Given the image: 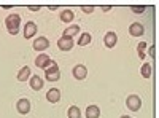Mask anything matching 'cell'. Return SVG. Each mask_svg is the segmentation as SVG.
<instances>
[{"label":"cell","instance_id":"5bb4252c","mask_svg":"<svg viewBox=\"0 0 159 118\" xmlns=\"http://www.w3.org/2000/svg\"><path fill=\"white\" fill-rule=\"evenodd\" d=\"M29 77H30V67L29 65H24V67L18 72V80L25 82V80H29Z\"/></svg>","mask_w":159,"mask_h":118},{"label":"cell","instance_id":"5b68a950","mask_svg":"<svg viewBox=\"0 0 159 118\" xmlns=\"http://www.w3.org/2000/svg\"><path fill=\"white\" fill-rule=\"evenodd\" d=\"M145 32V27H143V24L140 22H132L130 24V27H129V34L132 37H142Z\"/></svg>","mask_w":159,"mask_h":118},{"label":"cell","instance_id":"9a60e30c","mask_svg":"<svg viewBox=\"0 0 159 118\" xmlns=\"http://www.w3.org/2000/svg\"><path fill=\"white\" fill-rule=\"evenodd\" d=\"M100 116V110L97 106H89L86 109V118H99Z\"/></svg>","mask_w":159,"mask_h":118},{"label":"cell","instance_id":"ba28073f","mask_svg":"<svg viewBox=\"0 0 159 118\" xmlns=\"http://www.w3.org/2000/svg\"><path fill=\"white\" fill-rule=\"evenodd\" d=\"M86 75H88V70H86V67L83 64H78V65L73 67V77L76 78V80H84Z\"/></svg>","mask_w":159,"mask_h":118},{"label":"cell","instance_id":"52a82bcc","mask_svg":"<svg viewBox=\"0 0 159 118\" xmlns=\"http://www.w3.org/2000/svg\"><path fill=\"white\" fill-rule=\"evenodd\" d=\"M103 43H105V46L107 48H113L116 43H118V37H116V34L115 32H107L105 34V37H103Z\"/></svg>","mask_w":159,"mask_h":118},{"label":"cell","instance_id":"4316f807","mask_svg":"<svg viewBox=\"0 0 159 118\" xmlns=\"http://www.w3.org/2000/svg\"><path fill=\"white\" fill-rule=\"evenodd\" d=\"M49 10H51V11H56V10H57V5H54V7L51 5V7H49Z\"/></svg>","mask_w":159,"mask_h":118},{"label":"cell","instance_id":"d4e9b609","mask_svg":"<svg viewBox=\"0 0 159 118\" xmlns=\"http://www.w3.org/2000/svg\"><path fill=\"white\" fill-rule=\"evenodd\" d=\"M29 10H30V11H38L40 7H29Z\"/></svg>","mask_w":159,"mask_h":118},{"label":"cell","instance_id":"83f0119b","mask_svg":"<svg viewBox=\"0 0 159 118\" xmlns=\"http://www.w3.org/2000/svg\"><path fill=\"white\" fill-rule=\"evenodd\" d=\"M121 118H130V116H127V115H123V116H121Z\"/></svg>","mask_w":159,"mask_h":118},{"label":"cell","instance_id":"2e32d148","mask_svg":"<svg viewBox=\"0 0 159 118\" xmlns=\"http://www.w3.org/2000/svg\"><path fill=\"white\" fill-rule=\"evenodd\" d=\"M73 11L72 10H64L62 13H61V21L62 22H72L73 21Z\"/></svg>","mask_w":159,"mask_h":118},{"label":"cell","instance_id":"6da1fadb","mask_svg":"<svg viewBox=\"0 0 159 118\" xmlns=\"http://www.w3.org/2000/svg\"><path fill=\"white\" fill-rule=\"evenodd\" d=\"M19 26H21V16L16 15V13H11V15L7 16L5 19V27L11 35H16L19 31Z\"/></svg>","mask_w":159,"mask_h":118},{"label":"cell","instance_id":"cb8c5ba5","mask_svg":"<svg viewBox=\"0 0 159 118\" xmlns=\"http://www.w3.org/2000/svg\"><path fill=\"white\" fill-rule=\"evenodd\" d=\"M154 54H156V48H154V46H151V48H150V56H153V58H154Z\"/></svg>","mask_w":159,"mask_h":118},{"label":"cell","instance_id":"4fadbf2b","mask_svg":"<svg viewBox=\"0 0 159 118\" xmlns=\"http://www.w3.org/2000/svg\"><path fill=\"white\" fill-rule=\"evenodd\" d=\"M29 83H30V88L35 89V91H40V89L43 88V85H45V82H43L38 75H34V77L30 78V82H29Z\"/></svg>","mask_w":159,"mask_h":118},{"label":"cell","instance_id":"7402d4cb","mask_svg":"<svg viewBox=\"0 0 159 118\" xmlns=\"http://www.w3.org/2000/svg\"><path fill=\"white\" fill-rule=\"evenodd\" d=\"M145 10H147V7H132V11H134V13H143Z\"/></svg>","mask_w":159,"mask_h":118},{"label":"cell","instance_id":"7a4b0ae2","mask_svg":"<svg viewBox=\"0 0 159 118\" xmlns=\"http://www.w3.org/2000/svg\"><path fill=\"white\" fill-rule=\"evenodd\" d=\"M45 77H46L48 82H57L59 80L61 72H59V67H57V64L54 61H52L48 67L45 69Z\"/></svg>","mask_w":159,"mask_h":118},{"label":"cell","instance_id":"603a6c76","mask_svg":"<svg viewBox=\"0 0 159 118\" xmlns=\"http://www.w3.org/2000/svg\"><path fill=\"white\" fill-rule=\"evenodd\" d=\"M81 10L84 13H92V11H94V7H81Z\"/></svg>","mask_w":159,"mask_h":118},{"label":"cell","instance_id":"8fae6325","mask_svg":"<svg viewBox=\"0 0 159 118\" xmlns=\"http://www.w3.org/2000/svg\"><path fill=\"white\" fill-rule=\"evenodd\" d=\"M37 34V24L35 22H27L24 26V37L25 38H32Z\"/></svg>","mask_w":159,"mask_h":118},{"label":"cell","instance_id":"ffe728a7","mask_svg":"<svg viewBox=\"0 0 159 118\" xmlns=\"http://www.w3.org/2000/svg\"><path fill=\"white\" fill-rule=\"evenodd\" d=\"M80 32V26H70V27L67 29V31H64V37H73V35H76Z\"/></svg>","mask_w":159,"mask_h":118},{"label":"cell","instance_id":"e0dca14e","mask_svg":"<svg viewBox=\"0 0 159 118\" xmlns=\"http://www.w3.org/2000/svg\"><path fill=\"white\" fill-rule=\"evenodd\" d=\"M91 40H92V37H91V34L84 32V34H81V35H80V40H78V45H80V46H86V45H89V43H91Z\"/></svg>","mask_w":159,"mask_h":118},{"label":"cell","instance_id":"277c9868","mask_svg":"<svg viewBox=\"0 0 159 118\" xmlns=\"http://www.w3.org/2000/svg\"><path fill=\"white\" fill-rule=\"evenodd\" d=\"M57 46H59V50L61 51H69V50H72L73 48V40L70 37H61L59 40H57Z\"/></svg>","mask_w":159,"mask_h":118},{"label":"cell","instance_id":"ac0fdd59","mask_svg":"<svg viewBox=\"0 0 159 118\" xmlns=\"http://www.w3.org/2000/svg\"><path fill=\"white\" fill-rule=\"evenodd\" d=\"M67 115H69V118H81V110H80L76 106H72L67 110Z\"/></svg>","mask_w":159,"mask_h":118},{"label":"cell","instance_id":"8992f818","mask_svg":"<svg viewBox=\"0 0 159 118\" xmlns=\"http://www.w3.org/2000/svg\"><path fill=\"white\" fill-rule=\"evenodd\" d=\"M51 62H52V61H51V58H49L48 54H40V56H37V59H35V65H37L38 69H46Z\"/></svg>","mask_w":159,"mask_h":118},{"label":"cell","instance_id":"484cf974","mask_svg":"<svg viewBox=\"0 0 159 118\" xmlns=\"http://www.w3.org/2000/svg\"><path fill=\"white\" fill-rule=\"evenodd\" d=\"M111 7H102V11H110Z\"/></svg>","mask_w":159,"mask_h":118},{"label":"cell","instance_id":"9c48e42d","mask_svg":"<svg viewBox=\"0 0 159 118\" xmlns=\"http://www.w3.org/2000/svg\"><path fill=\"white\" fill-rule=\"evenodd\" d=\"M48 46H49V42H48L46 37H38L34 42V50L35 51H45Z\"/></svg>","mask_w":159,"mask_h":118},{"label":"cell","instance_id":"3957f363","mask_svg":"<svg viewBox=\"0 0 159 118\" xmlns=\"http://www.w3.org/2000/svg\"><path fill=\"white\" fill-rule=\"evenodd\" d=\"M126 106H127V109H129V110H132V112H139V110H140V107H142V101H140V97H139V96L130 94V96L126 99Z\"/></svg>","mask_w":159,"mask_h":118},{"label":"cell","instance_id":"44dd1931","mask_svg":"<svg viewBox=\"0 0 159 118\" xmlns=\"http://www.w3.org/2000/svg\"><path fill=\"white\" fill-rule=\"evenodd\" d=\"M145 50H147V43H145V42H140V43H139V46H137V51H139L140 59H143L145 56H147V54H145Z\"/></svg>","mask_w":159,"mask_h":118},{"label":"cell","instance_id":"d6986e66","mask_svg":"<svg viewBox=\"0 0 159 118\" xmlns=\"http://www.w3.org/2000/svg\"><path fill=\"white\" fill-rule=\"evenodd\" d=\"M140 73L143 78H150L151 77V64H143L140 69Z\"/></svg>","mask_w":159,"mask_h":118},{"label":"cell","instance_id":"7c38bea8","mask_svg":"<svg viewBox=\"0 0 159 118\" xmlns=\"http://www.w3.org/2000/svg\"><path fill=\"white\" fill-rule=\"evenodd\" d=\"M46 99H48L51 104L59 102V99H61V91H59V89H56V88L49 89V91H48V94H46Z\"/></svg>","mask_w":159,"mask_h":118},{"label":"cell","instance_id":"30bf717a","mask_svg":"<svg viewBox=\"0 0 159 118\" xmlns=\"http://www.w3.org/2000/svg\"><path fill=\"white\" fill-rule=\"evenodd\" d=\"M16 109H18V112L22 113V115L29 113V112H30V102H29V99H19L18 104H16Z\"/></svg>","mask_w":159,"mask_h":118}]
</instances>
